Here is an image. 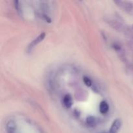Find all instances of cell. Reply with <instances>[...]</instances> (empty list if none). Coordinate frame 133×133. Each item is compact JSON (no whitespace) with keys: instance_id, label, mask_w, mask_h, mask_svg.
I'll list each match as a JSON object with an SVG mask.
<instances>
[{"instance_id":"52a82bcc","label":"cell","mask_w":133,"mask_h":133,"mask_svg":"<svg viewBox=\"0 0 133 133\" xmlns=\"http://www.w3.org/2000/svg\"><path fill=\"white\" fill-rule=\"evenodd\" d=\"M87 123L90 127H94L97 124V119L94 116H88L87 119Z\"/></svg>"},{"instance_id":"3957f363","label":"cell","mask_w":133,"mask_h":133,"mask_svg":"<svg viewBox=\"0 0 133 133\" xmlns=\"http://www.w3.org/2000/svg\"><path fill=\"white\" fill-rule=\"evenodd\" d=\"M122 127V122L119 119H116L112 124L109 133H118Z\"/></svg>"},{"instance_id":"9c48e42d","label":"cell","mask_w":133,"mask_h":133,"mask_svg":"<svg viewBox=\"0 0 133 133\" xmlns=\"http://www.w3.org/2000/svg\"><path fill=\"white\" fill-rule=\"evenodd\" d=\"M14 6H15V9H16L17 12H18V14H19L21 15V14H22V10L19 9V8H20V5H19V2L18 1H14Z\"/></svg>"},{"instance_id":"5b68a950","label":"cell","mask_w":133,"mask_h":133,"mask_svg":"<svg viewBox=\"0 0 133 133\" xmlns=\"http://www.w3.org/2000/svg\"><path fill=\"white\" fill-rule=\"evenodd\" d=\"M63 103L64 105V106L66 107V108H68V109H70V108L72 106V98H71V97L70 95L67 94L64 97Z\"/></svg>"},{"instance_id":"277c9868","label":"cell","mask_w":133,"mask_h":133,"mask_svg":"<svg viewBox=\"0 0 133 133\" xmlns=\"http://www.w3.org/2000/svg\"><path fill=\"white\" fill-rule=\"evenodd\" d=\"M6 127L8 133H15L16 125V123L14 122H13V121H9L6 123Z\"/></svg>"},{"instance_id":"8992f818","label":"cell","mask_w":133,"mask_h":133,"mask_svg":"<svg viewBox=\"0 0 133 133\" xmlns=\"http://www.w3.org/2000/svg\"><path fill=\"white\" fill-rule=\"evenodd\" d=\"M109 107L106 101H102L99 105V111L102 114H105L109 112Z\"/></svg>"},{"instance_id":"ba28073f","label":"cell","mask_w":133,"mask_h":133,"mask_svg":"<svg viewBox=\"0 0 133 133\" xmlns=\"http://www.w3.org/2000/svg\"><path fill=\"white\" fill-rule=\"evenodd\" d=\"M83 81H84V83L87 86V87H91L92 85V82L91 81V79H90L88 77H83Z\"/></svg>"},{"instance_id":"6da1fadb","label":"cell","mask_w":133,"mask_h":133,"mask_svg":"<svg viewBox=\"0 0 133 133\" xmlns=\"http://www.w3.org/2000/svg\"><path fill=\"white\" fill-rule=\"evenodd\" d=\"M115 3H116L118 6L125 11L127 12H131L133 10V4L131 2L128 1H115Z\"/></svg>"},{"instance_id":"7a4b0ae2","label":"cell","mask_w":133,"mask_h":133,"mask_svg":"<svg viewBox=\"0 0 133 133\" xmlns=\"http://www.w3.org/2000/svg\"><path fill=\"white\" fill-rule=\"evenodd\" d=\"M45 36V34L44 33V32H43V33L40 34V35L36 38H35V40H32V41L30 43L29 45H28V47H27V51L30 52L31 51H32V49H33L36 45H38L39 43H40L43 40H44Z\"/></svg>"},{"instance_id":"30bf717a","label":"cell","mask_w":133,"mask_h":133,"mask_svg":"<svg viewBox=\"0 0 133 133\" xmlns=\"http://www.w3.org/2000/svg\"><path fill=\"white\" fill-rule=\"evenodd\" d=\"M99 133H109L107 132H99Z\"/></svg>"}]
</instances>
